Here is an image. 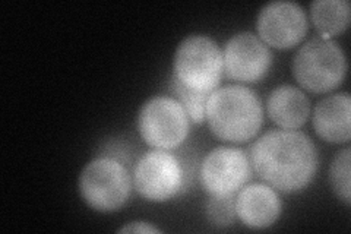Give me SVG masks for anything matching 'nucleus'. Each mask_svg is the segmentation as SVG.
Returning <instances> with one entry per match:
<instances>
[{"label":"nucleus","mask_w":351,"mask_h":234,"mask_svg":"<svg viewBox=\"0 0 351 234\" xmlns=\"http://www.w3.org/2000/svg\"><path fill=\"white\" fill-rule=\"evenodd\" d=\"M249 159L263 182L285 194L309 185L319 164L313 141L303 132L285 129L263 133L250 147Z\"/></svg>","instance_id":"1"},{"label":"nucleus","mask_w":351,"mask_h":234,"mask_svg":"<svg viewBox=\"0 0 351 234\" xmlns=\"http://www.w3.org/2000/svg\"><path fill=\"white\" fill-rule=\"evenodd\" d=\"M205 120L217 138L233 143L247 142L258 135L263 124L262 102L245 85L217 88L208 97Z\"/></svg>","instance_id":"2"},{"label":"nucleus","mask_w":351,"mask_h":234,"mask_svg":"<svg viewBox=\"0 0 351 234\" xmlns=\"http://www.w3.org/2000/svg\"><path fill=\"white\" fill-rule=\"evenodd\" d=\"M293 73L307 91L316 94L332 91L343 84L347 73L344 50L331 38L315 37L295 53Z\"/></svg>","instance_id":"3"},{"label":"nucleus","mask_w":351,"mask_h":234,"mask_svg":"<svg viewBox=\"0 0 351 234\" xmlns=\"http://www.w3.org/2000/svg\"><path fill=\"white\" fill-rule=\"evenodd\" d=\"M192 173L186 163L166 150H151L134 165L132 182L136 192L151 202H166L189 186Z\"/></svg>","instance_id":"4"},{"label":"nucleus","mask_w":351,"mask_h":234,"mask_svg":"<svg viewBox=\"0 0 351 234\" xmlns=\"http://www.w3.org/2000/svg\"><path fill=\"white\" fill-rule=\"evenodd\" d=\"M132 174L126 165L110 157H97L88 163L78 180L84 202L98 213H113L130 198Z\"/></svg>","instance_id":"5"},{"label":"nucleus","mask_w":351,"mask_h":234,"mask_svg":"<svg viewBox=\"0 0 351 234\" xmlns=\"http://www.w3.org/2000/svg\"><path fill=\"white\" fill-rule=\"evenodd\" d=\"M173 76L191 90L213 93L224 73L223 50L208 36L186 37L174 53Z\"/></svg>","instance_id":"6"},{"label":"nucleus","mask_w":351,"mask_h":234,"mask_svg":"<svg viewBox=\"0 0 351 234\" xmlns=\"http://www.w3.org/2000/svg\"><path fill=\"white\" fill-rule=\"evenodd\" d=\"M138 132L154 150L171 151L188 139L191 119L178 100L167 95L149 98L138 115Z\"/></svg>","instance_id":"7"},{"label":"nucleus","mask_w":351,"mask_h":234,"mask_svg":"<svg viewBox=\"0 0 351 234\" xmlns=\"http://www.w3.org/2000/svg\"><path fill=\"white\" fill-rule=\"evenodd\" d=\"M249 154L233 147H218L201 163L199 182L210 196H234L252 179Z\"/></svg>","instance_id":"8"},{"label":"nucleus","mask_w":351,"mask_h":234,"mask_svg":"<svg viewBox=\"0 0 351 234\" xmlns=\"http://www.w3.org/2000/svg\"><path fill=\"white\" fill-rule=\"evenodd\" d=\"M309 21L295 2L277 0L261 9L256 19L258 37L269 47L289 50L304 38Z\"/></svg>","instance_id":"9"},{"label":"nucleus","mask_w":351,"mask_h":234,"mask_svg":"<svg viewBox=\"0 0 351 234\" xmlns=\"http://www.w3.org/2000/svg\"><path fill=\"white\" fill-rule=\"evenodd\" d=\"M224 73L237 82H256L272 65L269 47L254 32H239L227 41L223 51Z\"/></svg>","instance_id":"10"},{"label":"nucleus","mask_w":351,"mask_h":234,"mask_svg":"<svg viewBox=\"0 0 351 234\" xmlns=\"http://www.w3.org/2000/svg\"><path fill=\"white\" fill-rule=\"evenodd\" d=\"M237 218L250 229H267L281 214V199L276 189L267 183L246 185L236 194Z\"/></svg>","instance_id":"11"},{"label":"nucleus","mask_w":351,"mask_h":234,"mask_svg":"<svg viewBox=\"0 0 351 234\" xmlns=\"http://www.w3.org/2000/svg\"><path fill=\"white\" fill-rule=\"evenodd\" d=\"M351 98L347 93L328 95L313 110V128L317 137L331 143H348Z\"/></svg>","instance_id":"12"},{"label":"nucleus","mask_w":351,"mask_h":234,"mask_svg":"<svg viewBox=\"0 0 351 234\" xmlns=\"http://www.w3.org/2000/svg\"><path fill=\"white\" fill-rule=\"evenodd\" d=\"M269 119L278 128L295 130L302 128L311 115V102L300 88L281 85L274 90L267 103Z\"/></svg>","instance_id":"13"},{"label":"nucleus","mask_w":351,"mask_h":234,"mask_svg":"<svg viewBox=\"0 0 351 234\" xmlns=\"http://www.w3.org/2000/svg\"><path fill=\"white\" fill-rule=\"evenodd\" d=\"M311 18L319 37L331 38L348 28L351 8L347 0H316L311 5Z\"/></svg>","instance_id":"14"},{"label":"nucleus","mask_w":351,"mask_h":234,"mask_svg":"<svg viewBox=\"0 0 351 234\" xmlns=\"http://www.w3.org/2000/svg\"><path fill=\"white\" fill-rule=\"evenodd\" d=\"M170 93L173 98L178 100L180 106L184 108L191 121H193V124H202L205 120L206 102L208 97H210V93L191 90V88L183 85L176 76H171L170 80Z\"/></svg>","instance_id":"15"},{"label":"nucleus","mask_w":351,"mask_h":234,"mask_svg":"<svg viewBox=\"0 0 351 234\" xmlns=\"http://www.w3.org/2000/svg\"><path fill=\"white\" fill-rule=\"evenodd\" d=\"M350 161H351V150L346 147L339 151L329 167V183H331L335 195L343 200L348 207L350 205Z\"/></svg>","instance_id":"16"},{"label":"nucleus","mask_w":351,"mask_h":234,"mask_svg":"<svg viewBox=\"0 0 351 234\" xmlns=\"http://www.w3.org/2000/svg\"><path fill=\"white\" fill-rule=\"evenodd\" d=\"M205 209L208 220L218 227L232 226L237 218L234 196H210Z\"/></svg>","instance_id":"17"},{"label":"nucleus","mask_w":351,"mask_h":234,"mask_svg":"<svg viewBox=\"0 0 351 234\" xmlns=\"http://www.w3.org/2000/svg\"><path fill=\"white\" fill-rule=\"evenodd\" d=\"M132 150L128 147V143L114 139L112 142L104 143V152H98V157H110L120 161L122 164H126L128 161L132 163Z\"/></svg>","instance_id":"18"},{"label":"nucleus","mask_w":351,"mask_h":234,"mask_svg":"<svg viewBox=\"0 0 351 234\" xmlns=\"http://www.w3.org/2000/svg\"><path fill=\"white\" fill-rule=\"evenodd\" d=\"M119 233H161V230L145 221H134L123 226L119 230Z\"/></svg>","instance_id":"19"}]
</instances>
